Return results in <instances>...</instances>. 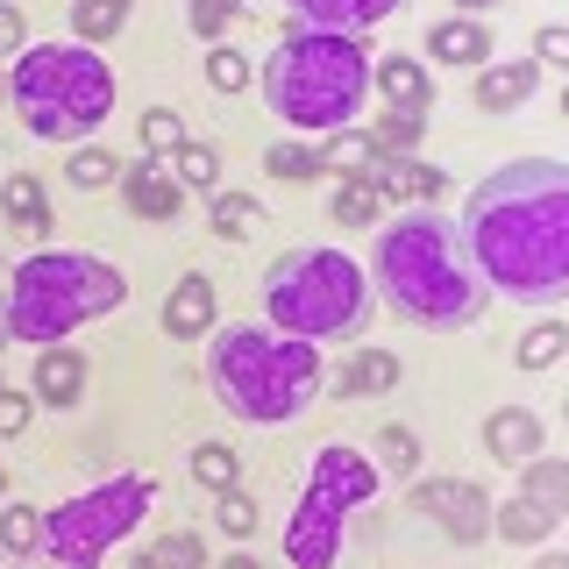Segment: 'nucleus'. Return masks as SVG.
<instances>
[{"mask_svg":"<svg viewBox=\"0 0 569 569\" xmlns=\"http://www.w3.org/2000/svg\"><path fill=\"white\" fill-rule=\"evenodd\" d=\"M491 299L520 307H562L569 299V164L562 157H512L485 171L456 213Z\"/></svg>","mask_w":569,"mask_h":569,"instance_id":"nucleus-1","label":"nucleus"},{"mask_svg":"<svg viewBox=\"0 0 569 569\" xmlns=\"http://www.w3.org/2000/svg\"><path fill=\"white\" fill-rule=\"evenodd\" d=\"M363 271H370V292L427 335H462L491 307V284L477 278L470 249H462L456 221L441 207H413L399 221H385Z\"/></svg>","mask_w":569,"mask_h":569,"instance_id":"nucleus-2","label":"nucleus"},{"mask_svg":"<svg viewBox=\"0 0 569 569\" xmlns=\"http://www.w3.org/2000/svg\"><path fill=\"white\" fill-rule=\"evenodd\" d=\"M370 58H378V50H370L363 36L278 22L271 58L257 64V93L292 136L320 142L328 129H349L370 107Z\"/></svg>","mask_w":569,"mask_h":569,"instance_id":"nucleus-3","label":"nucleus"},{"mask_svg":"<svg viewBox=\"0 0 569 569\" xmlns=\"http://www.w3.org/2000/svg\"><path fill=\"white\" fill-rule=\"evenodd\" d=\"M207 391L242 427H292L328 391V356L320 342L278 335L271 320H236L207 342Z\"/></svg>","mask_w":569,"mask_h":569,"instance_id":"nucleus-4","label":"nucleus"},{"mask_svg":"<svg viewBox=\"0 0 569 569\" xmlns=\"http://www.w3.org/2000/svg\"><path fill=\"white\" fill-rule=\"evenodd\" d=\"M121 307H129V271L121 263L93 257V249H36L8 271L0 320H8L14 342L50 349V342H71L86 320H107Z\"/></svg>","mask_w":569,"mask_h":569,"instance_id":"nucleus-5","label":"nucleus"},{"mask_svg":"<svg viewBox=\"0 0 569 569\" xmlns=\"http://www.w3.org/2000/svg\"><path fill=\"white\" fill-rule=\"evenodd\" d=\"M378 292L370 271L335 242H299L263 263V320L299 342H363Z\"/></svg>","mask_w":569,"mask_h":569,"instance_id":"nucleus-6","label":"nucleus"},{"mask_svg":"<svg viewBox=\"0 0 569 569\" xmlns=\"http://www.w3.org/2000/svg\"><path fill=\"white\" fill-rule=\"evenodd\" d=\"M114 93H121L114 64L93 43H71V36L64 43H29L8 64V107L22 114L36 142H64V150L93 142L114 114Z\"/></svg>","mask_w":569,"mask_h":569,"instance_id":"nucleus-7","label":"nucleus"},{"mask_svg":"<svg viewBox=\"0 0 569 569\" xmlns=\"http://www.w3.org/2000/svg\"><path fill=\"white\" fill-rule=\"evenodd\" d=\"M157 506V477L150 470H121L100 485L43 506V562L50 569H100L121 541H136L142 520Z\"/></svg>","mask_w":569,"mask_h":569,"instance_id":"nucleus-8","label":"nucleus"},{"mask_svg":"<svg viewBox=\"0 0 569 569\" xmlns=\"http://www.w3.org/2000/svg\"><path fill=\"white\" fill-rule=\"evenodd\" d=\"M406 506L427 512V527H435L441 541H456V548H485L491 541L498 498L477 485V477H413V485H406Z\"/></svg>","mask_w":569,"mask_h":569,"instance_id":"nucleus-9","label":"nucleus"},{"mask_svg":"<svg viewBox=\"0 0 569 569\" xmlns=\"http://www.w3.org/2000/svg\"><path fill=\"white\" fill-rule=\"evenodd\" d=\"M342 533H349V506L328 498L320 485H307L299 506L284 512V562L292 569H335L342 562Z\"/></svg>","mask_w":569,"mask_h":569,"instance_id":"nucleus-10","label":"nucleus"},{"mask_svg":"<svg viewBox=\"0 0 569 569\" xmlns=\"http://www.w3.org/2000/svg\"><path fill=\"white\" fill-rule=\"evenodd\" d=\"M121 207L136 213V221H150V228H171L178 213H186L192 192L178 186V171H171V157H136V164H121Z\"/></svg>","mask_w":569,"mask_h":569,"instance_id":"nucleus-11","label":"nucleus"},{"mask_svg":"<svg viewBox=\"0 0 569 569\" xmlns=\"http://www.w3.org/2000/svg\"><path fill=\"white\" fill-rule=\"evenodd\" d=\"M307 485H320L328 498H342L349 512H363L370 498L385 491V477H378V462H370L363 449H342V441H328V449H313V462H307Z\"/></svg>","mask_w":569,"mask_h":569,"instance_id":"nucleus-12","label":"nucleus"},{"mask_svg":"<svg viewBox=\"0 0 569 569\" xmlns=\"http://www.w3.org/2000/svg\"><path fill=\"white\" fill-rule=\"evenodd\" d=\"M541 93V58H491V64H477V86H470V100H477V114H520V107Z\"/></svg>","mask_w":569,"mask_h":569,"instance_id":"nucleus-13","label":"nucleus"},{"mask_svg":"<svg viewBox=\"0 0 569 569\" xmlns=\"http://www.w3.org/2000/svg\"><path fill=\"white\" fill-rule=\"evenodd\" d=\"M363 178L385 192V207H399V213H406V200H420V207H441V200H449V171L427 164V157H391L385 150Z\"/></svg>","mask_w":569,"mask_h":569,"instance_id":"nucleus-14","label":"nucleus"},{"mask_svg":"<svg viewBox=\"0 0 569 569\" xmlns=\"http://www.w3.org/2000/svg\"><path fill=\"white\" fill-rule=\"evenodd\" d=\"M213 320H221V292H213V278H207V271H186V278L164 292V313H157V328H164L171 342H207Z\"/></svg>","mask_w":569,"mask_h":569,"instance_id":"nucleus-15","label":"nucleus"},{"mask_svg":"<svg viewBox=\"0 0 569 569\" xmlns=\"http://www.w3.org/2000/svg\"><path fill=\"white\" fill-rule=\"evenodd\" d=\"M477 441H485L491 462H506V470H520L527 456L548 449V420L533 413V406H491L485 427H477Z\"/></svg>","mask_w":569,"mask_h":569,"instance_id":"nucleus-16","label":"nucleus"},{"mask_svg":"<svg viewBox=\"0 0 569 569\" xmlns=\"http://www.w3.org/2000/svg\"><path fill=\"white\" fill-rule=\"evenodd\" d=\"M86 378H93V363H86V349H71V342H50V349H36V363H29V399L36 406H79L86 399Z\"/></svg>","mask_w":569,"mask_h":569,"instance_id":"nucleus-17","label":"nucleus"},{"mask_svg":"<svg viewBox=\"0 0 569 569\" xmlns=\"http://www.w3.org/2000/svg\"><path fill=\"white\" fill-rule=\"evenodd\" d=\"M406 0H284V22L299 29H342V36H370L378 22H391Z\"/></svg>","mask_w":569,"mask_h":569,"instance_id":"nucleus-18","label":"nucleus"},{"mask_svg":"<svg viewBox=\"0 0 569 569\" xmlns=\"http://www.w3.org/2000/svg\"><path fill=\"white\" fill-rule=\"evenodd\" d=\"M420 58H435V64H491V29H485V14H441L435 29H427V43H420Z\"/></svg>","mask_w":569,"mask_h":569,"instance_id":"nucleus-19","label":"nucleus"},{"mask_svg":"<svg viewBox=\"0 0 569 569\" xmlns=\"http://www.w3.org/2000/svg\"><path fill=\"white\" fill-rule=\"evenodd\" d=\"M370 93H385V107H420L435 100V71L427 58H406V50H385V58H370Z\"/></svg>","mask_w":569,"mask_h":569,"instance_id":"nucleus-20","label":"nucleus"},{"mask_svg":"<svg viewBox=\"0 0 569 569\" xmlns=\"http://www.w3.org/2000/svg\"><path fill=\"white\" fill-rule=\"evenodd\" d=\"M0 221L22 228V236H36V242L58 228V213H50V192H43V178H36V171H8V178H0Z\"/></svg>","mask_w":569,"mask_h":569,"instance_id":"nucleus-21","label":"nucleus"},{"mask_svg":"<svg viewBox=\"0 0 569 569\" xmlns=\"http://www.w3.org/2000/svg\"><path fill=\"white\" fill-rule=\"evenodd\" d=\"M491 533H498V541H512V548H548V541L562 533V520H556L548 506H533L527 491H512V498H498Z\"/></svg>","mask_w":569,"mask_h":569,"instance_id":"nucleus-22","label":"nucleus"},{"mask_svg":"<svg viewBox=\"0 0 569 569\" xmlns=\"http://www.w3.org/2000/svg\"><path fill=\"white\" fill-rule=\"evenodd\" d=\"M399 378H406L399 356L378 349V342H363L342 363V378H335V399H378V391H399Z\"/></svg>","mask_w":569,"mask_h":569,"instance_id":"nucleus-23","label":"nucleus"},{"mask_svg":"<svg viewBox=\"0 0 569 569\" xmlns=\"http://www.w3.org/2000/svg\"><path fill=\"white\" fill-rule=\"evenodd\" d=\"M370 462H378V477L385 485H413L420 477V462H427V449H420V435L413 427H378V435H370Z\"/></svg>","mask_w":569,"mask_h":569,"instance_id":"nucleus-24","label":"nucleus"},{"mask_svg":"<svg viewBox=\"0 0 569 569\" xmlns=\"http://www.w3.org/2000/svg\"><path fill=\"white\" fill-rule=\"evenodd\" d=\"M385 213H391V207H385V192L370 186L363 171H349L342 186L328 192V221H335V228H385Z\"/></svg>","mask_w":569,"mask_h":569,"instance_id":"nucleus-25","label":"nucleus"},{"mask_svg":"<svg viewBox=\"0 0 569 569\" xmlns=\"http://www.w3.org/2000/svg\"><path fill=\"white\" fill-rule=\"evenodd\" d=\"M207 228L221 242H249L263 228V200L257 192H236V186H221V192H207Z\"/></svg>","mask_w":569,"mask_h":569,"instance_id":"nucleus-26","label":"nucleus"},{"mask_svg":"<svg viewBox=\"0 0 569 569\" xmlns=\"http://www.w3.org/2000/svg\"><path fill=\"white\" fill-rule=\"evenodd\" d=\"M520 491L533 498V506H548L556 520H569V456H527L520 462Z\"/></svg>","mask_w":569,"mask_h":569,"instance_id":"nucleus-27","label":"nucleus"},{"mask_svg":"<svg viewBox=\"0 0 569 569\" xmlns=\"http://www.w3.org/2000/svg\"><path fill=\"white\" fill-rule=\"evenodd\" d=\"M129 14H136V0H71V43L107 50L121 29H129Z\"/></svg>","mask_w":569,"mask_h":569,"instance_id":"nucleus-28","label":"nucleus"},{"mask_svg":"<svg viewBox=\"0 0 569 569\" xmlns=\"http://www.w3.org/2000/svg\"><path fill=\"white\" fill-rule=\"evenodd\" d=\"M0 556H8V562H36V556H43V506H22V498L0 506Z\"/></svg>","mask_w":569,"mask_h":569,"instance_id":"nucleus-29","label":"nucleus"},{"mask_svg":"<svg viewBox=\"0 0 569 569\" xmlns=\"http://www.w3.org/2000/svg\"><path fill=\"white\" fill-rule=\"evenodd\" d=\"M378 136H370L363 129V121H349V129H328V136H320V164H328V171H370V164H378Z\"/></svg>","mask_w":569,"mask_h":569,"instance_id":"nucleus-30","label":"nucleus"},{"mask_svg":"<svg viewBox=\"0 0 569 569\" xmlns=\"http://www.w3.org/2000/svg\"><path fill=\"white\" fill-rule=\"evenodd\" d=\"M263 171L278 178V186H313V178H328V164H320V142L307 136H284L263 150Z\"/></svg>","mask_w":569,"mask_h":569,"instance_id":"nucleus-31","label":"nucleus"},{"mask_svg":"<svg viewBox=\"0 0 569 569\" xmlns=\"http://www.w3.org/2000/svg\"><path fill=\"white\" fill-rule=\"evenodd\" d=\"M562 356H569V328H562V320H533L520 342H512V370L533 378V370H556Z\"/></svg>","mask_w":569,"mask_h":569,"instance_id":"nucleus-32","label":"nucleus"},{"mask_svg":"<svg viewBox=\"0 0 569 569\" xmlns=\"http://www.w3.org/2000/svg\"><path fill=\"white\" fill-rule=\"evenodd\" d=\"M186 470H192V485H200V491H236L242 485V456L228 449V441H192Z\"/></svg>","mask_w":569,"mask_h":569,"instance_id":"nucleus-33","label":"nucleus"},{"mask_svg":"<svg viewBox=\"0 0 569 569\" xmlns=\"http://www.w3.org/2000/svg\"><path fill=\"white\" fill-rule=\"evenodd\" d=\"M64 186H71V192H107V186H121V157L100 150V142H79V150L64 157Z\"/></svg>","mask_w":569,"mask_h":569,"instance_id":"nucleus-34","label":"nucleus"},{"mask_svg":"<svg viewBox=\"0 0 569 569\" xmlns=\"http://www.w3.org/2000/svg\"><path fill=\"white\" fill-rule=\"evenodd\" d=\"M171 171H178V186L186 192H221V150H213V142H200V136H186L178 142V157H171Z\"/></svg>","mask_w":569,"mask_h":569,"instance_id":"nucleus-35","label":"nucleus"},{"mask_svg":"<svg viewBox=\"0 0 569 569\" xmlns=\"http://www.w3.org/2000/svg\"><path fill=\"white\" fill-rule=\"evenodd\" d=\"M370 136H378V150H391V157H420L427 114H420V107H385V114L370 121Z\"/></svg>","mask_w":569,"mask_h":569,"instance_id":"nucleus-36","label":"nucleus"},{"mask_svg":"<svg viewBox=\"0 0 569 569\" xmlns=\"http://www.w3.org/2000/svg\"><path fill=\"white\" fill-rule=\"evenodd\" d=\"M200 71H207V86H213V93H228V100L257 86V64H249L236 43H207V64H200Z\"/></svg>","mask_w":569,"mask_h":569,"instance_id":"nucleus-37","label":"nucleus"},{"mask_svg":"<svg viewBox=\"0 0 569 569\" xmlns=\"http://www.w3.org/2000/svg\"><path fill=\"white\" fill-rule=\"evenodd\" d=\"M249 0H186V29L200 36V43H228V29L242 22Z\"/></svg>","mask_w":569,"mask_h":569,"instance_id":"nucleus-38","label":"nucleus"},{"mask_svg":"<svg viewBox=\"0 0 569 569\" xmlns=\"http://www.w3.org/2000/svg\"><path fill=\"white\" fill-rule=\"evenodd\" d=\"M213 527H221L228 541H249V533L263 527V506H257L242 485H236V491H213Z\"/></svg>","mask_w":569,"mask_h":569,"instance_id":"nucleus-39","label":"nucleus"},{"mask_svg":"<svg viewBox=\"0 0 569 569\" xmlns=\"http://www.w3.org/2000/svg\"><path fill=\"white\" fill-rule=\"evenodd\" d=\"M157 562H164V569H213L207 533H200V527H171L164 541H157Z\"/></svg>","mask_w":569,"mask_h":569,"instance_id":"nucleus-40","label":"nucleus"},{"mask_svg":"<svg viewBox=\"0 0 569 569\" xmlns=\"http://www.w3.org/2000/svg\"><path fill=\"white\" fill-rule=\"evenodd\" d=\"M178 142H186V114L178 107H150L142 114V157H178Z\"/></svg>","mask_w":569,"mask_h":569,"instance_id":"nucleus-41","label":"nucleus"},{"mask_svg":"<svg viewBox=\"0 0 569 569\" xmlns=\"http://www.w3.org/2000/svg\"><path fill=\"white\" fill-rule=\"evenodd\" d=\"M533 58H541V71L556 64L569 79V22H541V29H533Z\"/></svg>","mask_w":569,"mask_h":569,"instance_id":"nucleus-42","label":"nucleus"},{"mask_svg":"<svg viewBox=\"0 0 569 569\" xmlns=\"http://www.w3.org/2000/svg\"><path fill=\"white\" fill-rule=\"evenodd\" d=\"M29 413H36V399L29 391H14V385H0V441H14L29 427Z\"/></svg>","mask_w":569,"mask_h":569,"instance_id":"nucleus-43","label":"nucleus"},{"mask_svg":"<svg viewBox=\"0 0 569 569\" xmlns=\"http://www.w3.org/2000/svg\"><path fill=\"white\" fill-rule=\"evenodd\" d=\"M14 50H29V14L14 0H0V58H14Z\"/></svg>","mask_w":569,"mask_h":569,"instance_id":"nucleus-44","label":"nucleus"},{"mask_svg":"<svg viewBox=\"0 0 569 569\" xmlns=\"http://www.w3.org/2000/svg\"><path fill=\"white\" fill-rule=\"evenodd\" d=\"M527 569H569V548H533Z\"/></svg>","mask_w":569,"mask_h":569,"instance_id":"nucleus-45","label":"nucleus"},{"mask_svg":"<svg viewBox=\"0 0 569 569\" xmlns=\"http://www.w3.org/2000/svg\"><path fill=\"white\" fill-rule=\"evenodd\" d=\"M129 569H164V562H157V541H150V548H136V556H129Z\"/></svg>","mask_w":569,"mask_h":569,"instance_id":"nucleus-46","label":"nucleus"},{"mask_svg":"<svg viewBox=\"0 0 569 569\" xmlns=\"http://www.w3.org/2000/svg\"><path fill=\"white\" fill-rule=\"evenodd\" d=\"M213 569H263V562L249 556V548H236V556H228V562H213Z\"/></svg>","mask_w":569,"mask_h":569,"instance_id":"nucleus-47","label":"nucleus"},{"mask_svg":"<svg viewBox=\"0 0 569 569\" xmlns=\"http://www.w3.org/2000/svg\"><path fill=\"white\" fill-rule=\"evenodd\" d=\"M498 0H456V14H491Z\"/></svg>","mask_w":569,"mask_h":569,"instance_id":"nucleus-48","label":"nucleus"},{"mask_svg":"<svg viewBox=\"0 0 569 569\" xmlns=\"http://www.w3.org/2000/svg\"><path fill=\"white\" fill-rule=\"evenodd\" d=\"M8 342H14V335H8V320H0V356H8Z\"/></svg>","mask_w":569,"mask_h":569,"instance_id":"nucleus-49","label":"nucleus"},{"mask_svg":"<svg viewBox=\"0 0 569 569\" xmlns=\"http://www.w3.org/2000/svg\"><path fill=\"white\" fill-rule=\"evenodd\" d=\"M562 121H569V79H562Z\"/></svg>","mask_w":569,"mask_h":569,"instance_id":"nucleus-50","label":"nucleus"},{"mask_svg":"<svg viewBox=\"0 0 569 569\" xmlns=\"http://www.w3.org/2000/svg\"><path fill=\"white\" fill-rule=\"evenodd\" d=\"M0 506H8V470H0Z\"/></svg>","mask_w":569,"mask_h":569,"instance_id":"nucleus-51","label":"nucleus"},{"mask_svg":"<svg viewBox=\"0 0 569 569\" xmlns=\"http://www.w3.org/2000/svg\"><path fill=\"white\" fill-rule=\"evenodd\" d=\"M0 100H8V71H0Z\"/></svg>","mask_w":569,"mask_h":569,"instance_id":"nucleus-52","label":"nucleus"},{"mask_svg":"<svg viewBox=\"0 0 569 569\" xmlns=\"http://www.w3.org/2000/svg\"><path fill=\"white\" fill-rule=\"evenodd\" d=\"M562 427H569V399H562Z\"/></svg>","mask_w":569,"mask_h":569,"instance_id":"nucleus-53","label":"nucleus"},{"mask_svg":"<svg viewBox=\"0 0 569 569\" xmlns=\"http://www.w3.org/2000/svg\"><path fill=\"white\" fill-rule=\"evenodd\" d=\"M0 385H8V378H0Z\"/></svg>","mask_w":569,"mask_h":569,"instance_id":"nucleus-54","label":"nucleus"},{"mask_svg":"<svg viewBox=\"0 0 569 569\" xmlns=\"http://www.w3.org/2000/svg\"><path fill=\"white\" fill-rule=\"evenodd\" d=\"M562 527H569V520H562Z\"/></svg>","mask_w":569,"mask_h":569,"instance_id":"nucleus-55","label":"nucleus"}]
</instances>
